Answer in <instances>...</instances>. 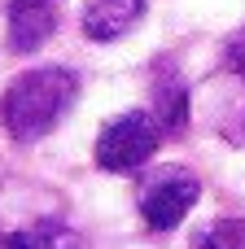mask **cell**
Segmentation results:
<instances>
[{
	"mask_svg": "<svg viewBox=\"0 0 245 249\" xmlns=\"http://www.w3.org/2000/svg\"><path fill=\"white\" fill-rule=\"evenodd\" d=\"M0 249H83V236L57 219H39L31 228H18V232H4Z\"/></svg>",
	"mask_w": 245,
	"mask_h": 249,
	"instance_id": "6",
	"label": "cell"
},
{
	"mask_svg": "<svg viewBox=\"0 0 245 249\" xmlns=\"http://www.w3.org/2000/svg\"><path fill=\"white\" fill-rule=\"evenodd\" d=\"M197 197H202L197 175L193 171H180V166H167V171H158L145 184V193H140V219L153 232H171L197 206Z\"/></svg>",
	"mask_w": 245,
	"mask_h": 249,
	"instance_id": "3",
	"label": "cell"
},
{
	"mask_svg": "<svg viewBox=\"0 0 245 249\" xmlns=\"http://www.w3.org/2000/svg\"><path fill=\"white\" fill-rule=\"evenodd\" d=\"M158 144H162V127H158L153 114H140V109L118 114L96 136V166L114 171V175H127V171L145 166Z\"/></svg>",
	"mask_w": 245,
	"mask_h": 249,
	"instance_id": "2",
	"label": "cell"
},
{
	"mask_svg": "<svg viewBox=\"0 0 245 249\" xmlns=\"http://www.w3.org/2000/svg\"><path fill=\"white\" fill-rule=\"evenodd\" d=\"M193 249H245V219H215V223H206L193 236Z\"/></svg>",
	"mask_w": 245,
	"mask_h": 249,
	"instance_id": "8",
	"label": "cell"
},
{
	"mask_svg": "<svg viewBox=\"0 0 245 249\" xmlns=\"http://www.w3.org/2000/svg\"><path fill=\"white\" fill-rule=\"evenodd\" d=\"M4 31H9V48L13 53L44 48L53 39V31H57V0H9Z\"/></svg>",
	"mask_w": 245,
	"mask_h": 249,
	"instance_id": "4",
	"label": "cell"
},
{
	"mask_svg": "<svg viewBox=\"0 0 245 249\" xmlns=\"http://www.w3.org/2000/svg\"><path fill=\"white\" fill-rule=\"evenodd\" d=\"M153 118L167 136H180L188 127V88L180 83V74H162L153 83Z\"/></svg>",
	"mask_w": 245,
	"mask_h": 249,
	"instance_id": "7",
	"label": "cell"
},
{
	"mask_svg": "<svg viewBox=\"0 0 245 249\" xmlns=\"http://www.w3.org/2000/svg\"><path fill=\"white\" fill-rule=\"evenodd\" d=\"M140 18H145V0H92L83 9V35L96 44H114Z\"/></svg>",
	"mask_w": 245,
	"mask_h": 249,
	"instance_id": "5",
	"label": "cell"
},
{
	"mask_svg": "<svg viewBox=\"0 0 245 249\" xmlns=\"http://www.w3.org/2000/svg\"><path fill=\"white\" fill-rule=\"evenodd\" d=\"M75 96H79V79L70 70H61V66L26 70L0 96V123H4V131L18 144H31V140L48 136L66 118V109L75 105Z\"/></svg>",
	"mask_w": 245,
	"mask_h": 249,
	"instance_id": "1",
	"label": "cell"
}]
</instances>
